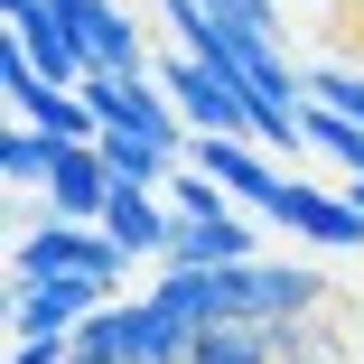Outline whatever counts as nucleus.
<instances>
[{"label": "nucleus", "instance_id": "obj_1", "mask_svg": "<svg viewBox=\"0 0 364 364\" xmlns=\"http://www.w3.org/2000/svg\"><path fill=\"white\" fill-rule=\"evenodd\" d=\"M10 280H103L112 299H131V252L103 234V225H75V215H47L10 243Z\"/></svg>", "mask_w": 364, "mask_h": 364}, {"label": "nucleus", "instance_id": "obj_2", "mask_svg": "<svg viewBox=\"0 0 364 364\" xmlns=\"http://www.w3.org/2000/svg\"><path fill=\"white\" fill-rule=\"evenodd\" d=\"M225 280H234V318H271V327H289V318H318L327 309V280L318 271H299V262H225Z\"/></svg>", "mask_w": 364, "mask_h": 364}, {"label": "nucleus", "instance_id": "obj_3", "mask_svg": "<svg viewBox=\"0 0 364 364\" xmlns=\"http://www.w3.org/2000/svg\"><path fill=\"white\" fill-rule=\"evenodd\" d=\"M280 234H309L318 252H364V205L355 196H327V187H309V178H280V196L262 205Z\"/></svg>", "mask_w": 364, "mask_h": 364}, {"label": "nucleus", "instance_id": "obj_4", "mask_svg": "<svg viewBox=\"0 0 364 364\" xmlns=\"http://www.w3.org/2000/svg\"><path fill=\"white\" fill-rule=\"evenodd\" d=\"M103 234H112L131 262H168V234H178V205H168V187L112 178V196H103Z\"/></svg>", "mask_w": 364, "mask_h": 364}, {"label": "nucleus", "instance_id": "obj_5", "mask_svg": "<svg viewBox=\"0 0 364 364\" xmlns=\"http://www.w3.org/2000/svg\"><path fill=\"white\" fill-rule=\"evenodd\" d=\"M187 168H205L234 205H271L280 196V168L262 159V140H243V131H196L187 140Z\"/></svg>", "mask_w": 364, "mask_h": 364}, {"label": "nucleus", "instance_id": "obj_6", "mask_svg": "<svg viewBox=\"0 0 364 364\" xmlns=\"http://www.w3.org/2000/svg\"><path fill=\"white\" fill-rule=\"evenodd\" d=\"M103 299H112L103 280H28L10 289V336H75Z\"/></svg>", "mask_w": 364, "mask_h": 364}, {"label": "nucleus", "instance_id": "obj_7", "mask_svg": "<svg viewBox=\"0 0 364 364\" xmlns=\"http://www.w3.org/2000/svg\"><path fill=\"white\" fill-rule=\"evenodd\" d=\"M103 196H112V159H103V140H65L56 168H47V215L103 225Z\"/></svg>", "mask_w": 364, "mask_h": 364}, {"label": "nucleus", "instance_id": "obj_8", "mask_svg": "<svg viewBox=\"0 0 364 364\" xmlns=\"http://www.w3.org/2000/svg\"><path fill=\"white\" fill-rule=\"evenodd\" d=\"M196 336H205V327H196L187 309H168L159 289H140V299H131V364H187Z\"/></svg>", "mask_w": 364, "mask_h": 364}, {"label": "nucleus", "instance_id": "obj_9", "mask_svg": "<svg viewBox=\"0 0 364 364\" xmlns=\"http://www.w3.org/2000/svg\"><path fill=\"white\" fill-rule=\"evenodd\" d=\"M168 262H196V271H215V262H252V234H243L234 205H225V215H178Z\"/></svg>", "mask_w": 364, "mask_h": 364}, {"label": "nucleus", "instance_id": "obj_10", "mask_svg": "<svg viewBox=\"0 0 364 364\" xmlns=\"http://www.w3.org/2000/svg\"><path fill=\"white\" fill-rule=\"evenodd\" d=\"M85 38H94V75H140L150 47H140V19L122 0H85Z\"/></svg>", "mask_w": 364, "mask_h": 364}, {"label": "nucleus", "instance_id": "obj_11", "mask_svg": "<svg viewBox=\"0 0 364 364\" xmlns=\"http://www.w3.org/2000/svg\"><path fill=\"white\" fill-rule=\"evenodd\" d=\"M187 364H280V327L271 318H215Z\"/></svg>", "mask_w": 364, "mask_h": 364}, {"label": "nucleus", "instance_id": "obj_12", "mask_svg": "<svg viewBox=\"0 0 364 364\" xmlns=\"http://www.w3.org/2000/svg\"><path fill=\"white\" fill-rule=\"evenodd\" d=\"M56 150H65L56 131H38V122H10V131H0V178H10V187H47Z\"/></svg>", "mask_w": 364, "mask_h": 364}, {"label": "nucleus", "instance_id": "obj_13", "mask_svg": "<svg viewBox=\"0 0 364 364\" xmlns=\"http://www.w3.org/2000/svg\"><path fill=\"white\" fill-rule=\"evenodd\" d=\"M299 131L318 140V150H327V159H336L346 178L364 168V122H355V112H336V103H318V94H309V112H299Z\"/></svg>", "mask_w": 364, "mask_h": 364}, {"label": "nucleus", "instance_id": "obj_14", "mask_svg": "<svg viewBox=\"0 0 364 364\" xmlns=\"http://www.w3.org/2000/svg\"><path fill=\"white\" fill-rule=\"evenodd\" d=\"M103 159H112V178H140V187H168V140H150V131H103Z\"/></svg>", "mask_w": 364, "mask_h": 364}, {"label": "nucleus", "instance_id": "obj_15", "mask_svg": "<svg viewBox=\"0 0 364 364\" xmlns=\"http://www.w3.org/2000/svg\"><path fill=\"white\" fill-rule=\"evenodd\" d=\"M280 364H355V336H336L327 309L318 318H289L280 327Z\"/></svg>", "mask_w": 364, "mask_h": 364}, {"label": "nucleus", "instance_id": "obj_16", "mask_svg": "<svg viewBox=\"0 0 364 364\" xmlns=\"http://www.w3.org/2000/svg\"><path fill=\"white\" fill-rule=\"evenodd\" d=\"M75 355H85V364H131V299H103V309L75 327Z\"/></svg>", "mask_w": 364, "mask_h": 364}, {"label": "nucleus", "instance_id": "obj_17", "mask_svg": "<svg viewBox=\"0 0 364 364\" xmlns=\"http://www.w3.org/2000/svg\"><path fill=\"white\" fill-rule=\"evenodd\" d=\"M168 205H178V215H225L234 196H225V187H215L205 168H178V178H168Z\"/></svg>", "mask_w": 364, "mask_h": 364}, {"label": "nucleus", "instance_id": "obj_18", "mask_svg": "<svg viewBox=\"0 0 364 364\" xmlns=\"http://www.w3.org/2000/svg\"><path fill=\"white\" fill-rule=\"evenodd\" d=\"M75 336H10V364H65Z\"/></svg>", "mask_w": 364, "mask_h": 364}, {"label": "nucleus", "instance_id": "obj_19", "mask_svg": "<svg viewBox=\"0 0 364 364\" xmlns=\"http://www.w3.org/2000/svg\"><path fill=\"white\" fill-rule=\"evenodd\" d=\"M215 10L243 19V28H262V38H280V10H271V0H215Z\"/></svg>", "mask_w": 364, "mask_h": 364}, {"label": "nucleus", "instance_id": "obj_20", "mask_svg": "<svg viewBox=\"0 0 364 364\" xmlns=\"http://www.w3.org/2000/svg\"><path fill=\"white\" fill-rule=\"evenodd\" d=\"M346 196H355V205H364V168H355V187H346Z\"/></svg>", "mask_w": 364, "mask_h": 364}, {"label": "nucleus", "instance_id": "obj_21", "mask_svg": "<svg viewBox=\"0 0 364 364\" xmlns=\"http://www.w3.org/2000/svg\"><path fill=\"white\" fill-rule=\"evenodd\" d=\"M355 364H364V318H355Z\"/></svg>", "mask_w": 364, "mask_h": 364}, {"label": "nucleus", "instance_id": "obj_22", "mask_svg": "<svg viewBox=\"0 0 364 364\" xmlns=\"http://www.w3.org/2000/svg\"><path fill=\"white\" fill-rule=\"evenodd\" d=\"M65 364H85V355H65Z\"/></svg>", "mask_w": 364, "mask_h": 364}]
</instances>
